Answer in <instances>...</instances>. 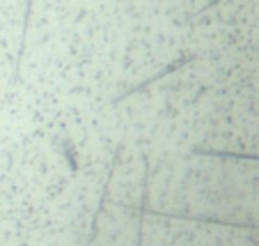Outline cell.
Returning <instances> with one entry per match:
<instances>
[{
	"label": "cell",
	"mask_w": 259,
	"mask_h": 246,
	"mask_svg": "<svg viewBox=\"0 0 259 246\" xmlns=\"http://www.w3.org/2000/svg\"><path fill=\"white\" fill-rule=\"evenodd\" d=\"M30 12H32V0H25V14H23V30H21V42L19 51H16V69H14V81L21 76V62H23L25 53V40H28V25H30Z\"/></svg>",
	"instance_id": "2"
},
{
	"label": "cell",
	"mask_w": 259,
	"mask_h": 246,
	"mask_svg": "<svg viewBox=\"0 0 259 246\" xmlns=\"http://www.w3.org/2000/svg\"><path fill=\"white\" fill-rule=\"evenodd\" d=\"M195 58H197L195 53H181L179 58H177V60H172V62L167 64V67H163L161 72H158V74L149 76V79H145V81H142L140 85H136V88L126 90V92H122V94H119V97H115V99H113V103H119V101H122V99H126V97H133V94L142 92V90H147V88H149V85H154V83H156V81H161V79H165V76H170L172 72H179V69L184 67V64L193 62V60H195Z\"/></svg>",
	"instance_id": "1"
}]
</instances>
